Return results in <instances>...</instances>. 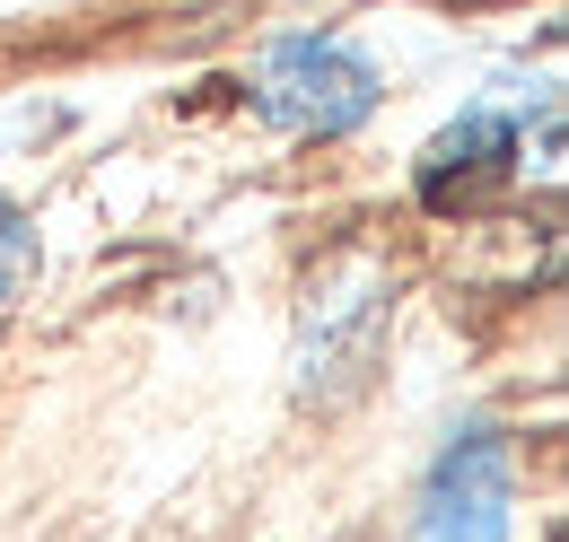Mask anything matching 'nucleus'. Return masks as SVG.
Instances as JSON below:
<instances>
[{
    "label": "nucleus",
    "mask_w": 569,
    "mask_h": 542,
    "mask_svg": "<svg viewBox=\"0 0 569 542\" xmlns=\"http://www.w3.org/2000/svg\"><path fill=\"white\" fill-rule=\"evenodd\" d=\"M254 106L281 123V132H307V140H333L368 123V106H377V70L351 62L342 44H272V62L254 79Z\"/></svg>",
    "instance_id": "obj_1"
},
{
    "label": "nucleus",
    "mask_w": 569,
    "mask_h": 542,
    "mask_svg": "<svg viewBox=\"0 0 569 542\" xmlns=\"http://www.w3.org/2000/svg\"><path fill=\"white\" fill-rule=\"evenodd\" d=\"M421 542H508V446L473 429L421 499Z\"/></svg>",
    "instance_id": "obj_2"
},
{
    "label": "nucleus",
    "mask_w": 569,
    "mask_h": 542,
    "mask_svg": "<svg viewBox=\"0 0 569 542\" xmlns=\"http://www.w3.org/2000/svg\"><path fill=\"white\" fill-rule=\"evenodd\" d=\"M27 271H36V228H27L18 210H0V298H18Z\"/></svg>",
    "instance_id": "obj_5"
},
{
    "label": "nucleus",
    "mask_w": 569,
    "mask_h": 542,
    "mask_svg": "<svg viewBox=\"0 0 569 542\" xmlns=\"http://www.w3.org/2000/svg\"><path fill=\"white\" fill-rule=\"evenodd\" d=\"M386 280L377 271H359V298H316V315H307V385H325V377H359L368 368V350L386 333Z\"/></svg>",
    "instance_id": "obj_4"
},
{
    "label": "nucleus",
    "mask_w": 569,
    "mask_h": 542,
    "mask_svg": "<svg viewBox=\"0 0 569 542\" xmlns=\"http://www.w3.org/2000/svg\"><path fill=\"white\" fill-rule=\"evenodd\" d=\"M508 158H517V132H508L499 114H465L456 132H438L421 149V202L429 210H465L491 175H508Z\"/></svg>",
    "instance_id": "obj_3"
}]
</instances>
